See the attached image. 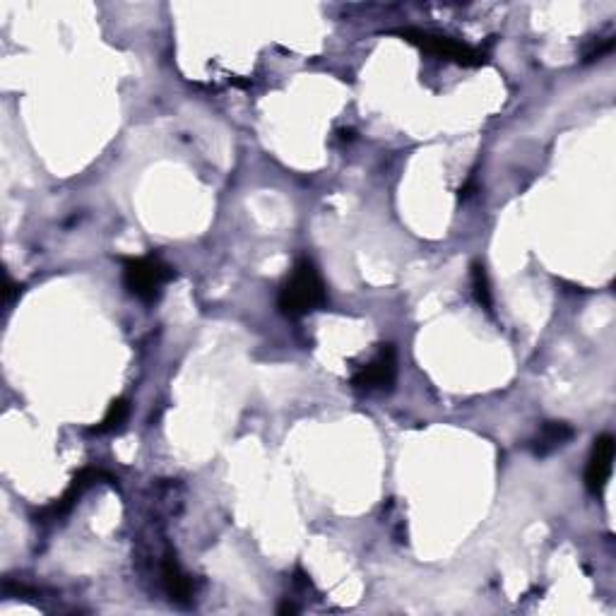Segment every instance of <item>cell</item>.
Listing matches in <instances>:
<instances>
[{
    "instance_id": "cell-5",
    "label": "cell",
    "mask_w": 616,
    "mask_h": 616,
    "mask_svg": "<svg viewBox=\"0 0 616 616\" xmlns=\"http://www.w3.org/2000/svg\"><path fill=\"white\" fill-rule=\"evenodd\" d=\"M616 443L609 434H602L595 438L588 458V467H585V487L592 496H600L604 487H607L609 477H612Z\"/></svg>"
},
{
    "instance_id": "cell-7",
    "label": "cell",
    "mask_w": 616,
    "mask_h": 616,
    "mask_svg": "<svg viewBox=\"0 0 616 616\" xmlns=\"http://www.w3.org/2000/svg\"><path fill=\"white\" fill-rule=\"evenodd\" d=\"M573 436H576V431H573L571 424L547 422L530 441V450L532 455H537V458H547V455H552L554 450L564 448Z\"/></svg>"
},
{
    "instance_id": "cell-1",
    "label": "cell",
    "mask_w": 616,
    "mask_h": 616,
    "mask_svg": "<svg viewBox=\"0 0 616 616\" xmlns=\"http://www.w3.org/2000/svg\"><path fill=\"white\" fill-rule=\"evenodd\" d=\"M328 304V292L321 272L311 258H299L289 272L287 282L280 287L277 306L287 318H304Z\"/></svg>"
},
{
    "instance_id": "cell-9",
    "label": "cell",
    "mask_w": 616,
    "mask_h": 616,
    "mask_svg": "<svg viewBox=\"0 0 616 616\" xmlns=\"http://www.w3.org/2000/svg\"><path fill=\"white\" fill-rule=\"evenodd\" d=\"M128 414H130L128 400L118 398V400L111 402L109 410H106V414H104V419L97 426H94L92 431H94V434H111V431H118L123 424H126Z\"/></svg>"
},
{
    "instance_id": "cell-4",
    "label": "cell",
    "mask_w": 616,
    "mask_h": 616,
    "mask_svg": "<svg viewBox=\"0 0 616 616\" xmlns=\"http://www.w3.org/2000/svg\"><path fill=\"white\" fill-rule=\"evenodd\" d=\"M398 381V352L393 345H381L369 364L352 376V385L364 393H388Z\"/></svg>"
},
{
    "instance_id": "cell-10",
    "label": "cell",
    "mask_w": 616,
    "mask_h": 616,
    "mask_svg": "<svg viewBox=\"0 0 616 616\" xmlns=\"http://www.w3.org/2000/svg\"><path fill=\"white\" fill-rule=\"evenodd\" d=\"M472 289H475L479 306L491 311V306H494V296H491V284H489L487 268H484L482 263L472 265Z\"/></svg>"
},
{
    "instance_id": "cell-6",
    "label": "cell",
    "mask_w": 616,
    "mask_h": 616,
    "mask_svg": "<svg viewBox=\"0 0 616 616\" xmlns=\"http://www.w3.org/2000/svg\"><path fill=\"white\" fill-rule=\"evenodd\" d=\"M102 477H106L104 472L94 470V467H85V470L77 472L75 479L70 482V487L65 489V494L61 496V499H58L56 503H51L49 508H44V511H41V518L56 520V518H61V515L70 513V508H73L75 503L82 499V494H85V491L90 489L94 482H99Z\"/></svg>"
},
{
    "instance_id": "cell-2",
    "label": "cell",
    "mask_w": 616,
    "mask_h": 616,
    "mask_svg": "<svg viewBox=\"0 0 616 616\" xmlns=\"http://www.w3.org/2000/svg\"><path fill=\"white\" fill-rule=\"evenodd\" d=\"M176 272L164 260L145 256V258H126L123 260V284L133 296H138L145 304L159 299L162 289L174 280Z\"/></svg>"
},
{
    "instance_id": "cell-3",
    "label": "cell",
    "mask_w": 616,
    "mask_h": 616,
    "mask_svg": "<svg viewBox=\"0 0 616 616\" xmlns=\"http://www.w3.org/2000/svg\"><path fill=\"white\" fill-rule=\"evenodd\" d=\"M398 34L405 41H410V44L419 46L422 51L431 53V56L446 58V61L467 65V68L484 63L482 51L475 49V46L462 44V41L458 39L443 37V34H434V32H422V29H400Z\"/></svg>"
},
{
    "instance_id": "cell-8",
    "label": "cell",
    "mask_w": 616,
    "mask_h": 616,
    "mask_svg": "<svg viewBox=\"0 0 616 616\" xmlns=\"http://www.w3.org/2000/svg\"><path fill=\"white\" fill-rule=\"evenodd\" d=\"M162 583H164V588H167L171 600H176V602H186L193 592L191 578L181 571V566L176 564L171 556H167V561L162 564Z\"/></svg>"
}]
</instances>
